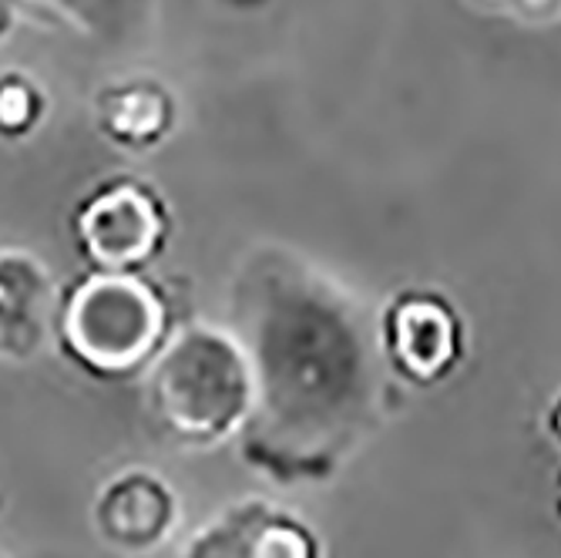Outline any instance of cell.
I'll return each instance as SVG.
<instances>
[{"label": "cell", "instance_id": "1", "mask_svg": "<svg viewBox=\"0 0 561 558\" xmlns=\"http://www.w3.org/2000/svg\"><path fill=\"white\" fill-rule=\"evenodd\" d=\"M229 310L252 374L242 462L276 485L333 481L383 421L377 317L330 273L279 246L239 263Z\"/></svg>", "mask_w": 561, "mask_h": 558}, {"label": "cell", "instance_id": "2", "mask_svg": "<svg viewBox=\"0 0 561 558\" xmlns=\"http://www.w3.org/2000/svg\"><path fill=\"white\" fill-rule=\"evenodd\" d=\"M148 411L162 434L206 451L242 434L252 414V374L232 330L192 323L148 364Z\"/></svg>", "mask_w": 561, "mask_h": 558}, {"label": "cell", "instance_id": "3", "mask_svg": "<svg viewBox=\"0 0 561 558\" xmlns=\"http://www.w3.org/2000/svg\"><path fill=\"white\" fill-rule=\"evenodd\" d=\"M55 340L84 374L131 377L169 343V303L141 276L91 273L61 296Z\"/></svg>", "mask_w": 561, "mask_h": 558}, {"label": "cell", "instance_id": "4", "mask_svg": "<svg viewBox=\"0 0 561 558\" xmlns=\"http://www.w3.org/2000/svg\"><path fill=\"white\" fill-rule=\"evenodd\" d=\"M75 242L94 273L138 276L169 242L165 198L128 175L94 185L75 209Z\"/></svg>", "mask_w": 561, "mask_h": 558}, {"label": "cell", "instance_id": "5", "mask_svg": "<svg viewBox=\"0 0 561 558\" xmlns=\"http://www.w3.org/2000/svg\"><path fill=\"white\" fill-rule=\"evenodd\" d=\"M383 364L417 387L447 380L465 361V320L454 303L431 286L400 289L377 314Z\"/></svg>", "mask_w": 561, "mask_h": 558}, {"label": "cell", "instance_id": "6", "mask_svg": "<svg viewBox=\"0 0 561 558\" xmlns=\"http://www.w3.org/2000/svg\"><path fill=\"white\" fill-rule=\"evenodd\" d=\"M179 558H323V542L299 515L245 498L202 525Z\"/></svg>", "mask_w": 561, "mask_h": 558}, {"label": "cell", "instance_id": "7", "mask_svg": "<svg viewBox=\"0 0 561 558\" xmlns=\"http://www.w3.org/2000/svg\"><path fill=\"white\" fill-rule=\"evenodd\" d=\"M94 528L108 548L122 555H151L179 525V494L151 468H125L94 494Z\"/></svg>", "mask_w": 561, "mask_h": 558}, {"label": "cell", "instance_id": "8", "mask_svg": "<svg viewBox=\"0 0 561 558\" xmlns=\"http://www.w3.org/2000/svg\"><path fill=\"white\" fill-rule=\"evenodd\" d=\"M58 293L44 263L21 249H0V361L21 364L55 337Z\"/></svg>", "mask_w": 561, "mask_h": 558}, {"label": "cell", "instance_id": "9", "mask_svg": "<svg viewBox=\"0 0 561 558\" xmlns=\"http://www.w3.org/2000/svg\"><path fill=\"white\" fill-rule=\"evenodd\" d=\"M172 98L159 84H125L101 98V128L125 148H151L172 128Z\"/></svg>", "mask_w": 561, "mask_h": 558}, {"label": "cell", "instance_id": "10", "mask_svg": "<svg viewBox=\"0 0 561 558\" xmlns=\"http://www.w3.org/2000/svg\"><path fill=\"white\" fill-rule=\"evenodd\" d=\"M41 115V94L24 78L0 81V135H24Z\"/></svg>", "mask_w": 561, "mask_h": 558}, {"label": "cell", "instance_id": "11", "mask_svg": "<svg viewBox=\"0 0 561 558\" xmlns=\"http://www.w3.org/2000/svg\"><path fill=\"white\" fill-rule=\"evenodd\" d=\"M545 428H548V437H551L554 444H561V394L551 400L548 418H545Z\"/></svg>", "mask_w": 561, "mask_h": 558}, {"label": "cell", "instance_id": "12", "mask_svg": "<svg viewBox=\"0 0 561 558\" xmlns=\"http://www.w3.org/2000/svg\"><path fill=\"white\" fill-rule=\"evenodd\" d=\"M554 501H558V519H561V475H558V485H554Z\"/></svg>", "mask_w": 561, "mask_h": 558}]
</instances>
